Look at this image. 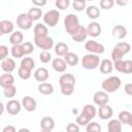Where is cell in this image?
<instances>
[{
	"label": "cell",
	"mask_w": 132,
	"mask_h": 132,
	"mask_svg": "<svg viewBox=\"0 0 132 132\" xmlns=\"http://www.w3.org/2000/svg\"><path fill=\"white\" fill-rule=\"evenodd\" d=\"M75 77L71 73H65L62 74L59 78V84L61 88V93L65 96H70L74 92V87H75Z\"/></svg>",
	"instance_id": "cell-1"
},
{
	"label": "cell",
	"mask_w": 132,
	"mask_h": 132,
	"mask_svg": "<svg viewBox=\"0 0 132 132\" xmlns=\"http://www.w3.org/2000/svg\"><path fill=\"white\" fill-rule=\"evenodd\" d=\"M131 50V45L128 42L122 41V42H118L111 52V61H118V60H123V57L128 54Z\"/></svg>",
	"instance_id": "cell-2"
},
{
	"label": "cell",
	"mask_w": 132,
	"mask_h": 132,
	"mask_svg": "<svg viewBox=\"0 0 132 132\" xmlns=\"http://www.w3.org/2000/svg\"><path fill=\"white\" fill-rule=\"evenodd\" d=\"M121 85H122L121 78L119 76L112 75V76H109V77L105 78L102 81L101 87H102V89L105 93H113V92L118 91L121 88Z\"/></svg>",
	"instance_id": "cell-3"
},
{
	"label": "cell",
	"mask_w": 132,
	"mask_h": 132,
	"mask_svg": "<svg viewBox=\"0 0 132 132\" xmlns=\"http://www.w3.org/2000/svg\"><path fill=\"white\" fill-rule=\"evenodd\" d=\"M79 26V20L74 13H69L64 18V27L69 35H73Z\"/></svg>",
	"instance_id": "cell-4"
},
{
	"label": "cell",
	"mask_w": 132,
	"mask_h": 132,
	"mask_svg": "<svg viewBox=\"0 0 132 132\" xmlns=\"http://www.w3.org/2000/svg\"><path fill=\"white\" fill-rule=\"evenodd\" d=\"M100 64V58L98 55L93 54H87L81 59V65L87 70H93L96 69Z\"/></svg>",
	"instance_id": "cell-5"
},
{
	"label": "cell",
	"mask_w": 132,
	"mask_h": 132,
	"mask_svg": "<svg viewBox=\"0 0 132 132\" xmlns=\"http://www.w3.org/2000/svg\"><path fill=\"white\" fill-rule=\"evenodd\" d=\"M34 43L37 47L48 52V50H52V47L54 46V39L48 35L38 36V37H34Z\"/></svg>",
	"instance_id": "cell-6"
},
{
	"label": "cell",
	"mask_w": 132,
	"mask_h": 132,
	"mask_svg": "<svg viewBox=\"0 0 132 132\" xmlns=\"http://www.w3.org/2000/svg\"><path fill=\"white\" fill-rule=\"evenodd\" d=\"M60 20V12L57 9H51L43 14V22L48 27H55Z\"/></svg>",
	"instance_id": "cell-7"
},
{
	"label": "cell",
	"mask_w": 132,
	"mask_h": 132,
	"mask_svg": "<svg viewBox=\"0 0 132 132\" xmlns=\"http://www.w3.org/2000/svg\"><path fill=\"white\" fill-rule=\"evenodd\" d=\"M113 63V68L125 74H130L132 73V61L131 60H118L112 62Z\"/></svg>",
	"instance_id": "cell-8"
},
{
	"label": "cell",
	"mask_w": 132,
	"mask_h": 132,
	"mask_svg": "<svg viewBox=\"0 0 132 132\" xmlns=\"http://www.w3.org/2000/svg\"><path fill=\"white\" fill-rule=\"evenodd\" d=\"M85 48L89 52V54H93V55H100V54H103L104 51H105L104 45L95 41V40L86 41Z\"/></svg>",
	"instance_id": "cell-9"
},
{
	"label": "cell",
	"mask_w": 132,
	"mask_h": 132,
	"mask_svg": "<svg viewBox=\"0 0 132 132\" xmlns=\"http://www.w3.org/2000/svg\"><path fill=\"white\" fill-rule=\"evenodd\" d=\"M16 25L22 30H29L32 27L33 22L31 21L27 13H20L16 18Z\"/></svg>",
	"instance_id": "cell-10"
},
{
	"label": "cell",
	"mask_w": 132,
	"mask_h": 132,
	"mask_svg": "<svg viewBox=\"0 0 132 132\" xmlns=\"http://www.w3.org/2000/svg\"><path fill=\"white\" fill-rule=\"evenodd\" d=\"M93 101L96 105L98 106H102V105H105L108 103L109 101V96L107 93L103 92V91H98L94 94L93 96Z\"/></svg>",
	"instance_id": "cell-11"
},
{
	"label": "cell",
	"mask_w": 132,
	"mask_h": 132,
	"mask_svg": "<svg viewBox=\"0 0 132 132\" xmlns=\"http://www.w3.org/2000/svg\"><path fill=\"white\" fill-rule=\"evenodd\" d=\"M88 36L91 37H98L101 34V26L99 23L97 22H91L88 24V26L86 27Z\"/></svg>",
	"instance_id": "cell-12"
},
{
	"label": "cell",
	"mask_w": 132,
	"mask_h": 132,
	"mask_svg": "<svg viewBox=\"0 0 132 132\" xmlns=\"http://www.w3.org/2000/svg\"><path fill=\"white\" fill-rule=\"evenodd\" d=\"M21 104H22V107H24L29 112L34 111L36 109V106H37L36 100L33 97H31V96H25V97H23Z\"/></svg>",
	"instance_id": "cell-13"
},
{
	"label": "cell",
	"mask_w": 132,
	"mask_h": 132,
	"mask_svg": "<svg viewBox=\"0 0 132 132\" xmlns=\"http://www.w3.org/2000/svg\"><path fill=\"white\" fill-rule=\"evenodd\" d=\"M21 109H22V104L15 99H11L6 103V110L11 116L18 114L21 111Z\"/></svg>",
	"instance_id": "cell-14"
},
{
	"label": "cell",
	"mask_w": 132,
	"mask_h": 132,
	"mask_svg": "<svg viewBox=\"0 0 132 132\" xmlns=\"http://www.w3.org/2000/svg\"><path fill=\"white\" fill-rule=\"evenodd\" d=\"M113 114V110L111 108V106H109L108 104L99 106L98 109V116L101 120H109Z\"/></svg>",
	"instance_id": "cell-15"
},
{
	"label": "cell",
	"mask_w": 132,
	"mask_h": 132,
	"mask_svg": "<svg viewBox=\"0 0 132 132\" xmlns=\"http://www.w3.org/2000/svg\"><path fill=\"white\" fill-rule=\"evenodd\" d=\"M50 76L48 70L44 67H39L34 72V78L39 82H45Z\"/></svg>",
	"instance_id": "cell-16"
},
{
	"label": "cell",
	"mask_w": 132,
	"mask_h": 132,
	"mask_svg": "<svg viewBox=\"0 0 132 132\" xmlns=\"http://www.w3.org/2000/svg\"><path fill=\"white\" fill-rule=\"evenodd\" d=\"M111 35L116 39H123L127 36V29L123 25H116L111 30Z\"/></svg>",
	"instance_id": "cell-17"
},
{
	"label": "cell",
	"mask_w": 132,
	"mask_h": 132,
	"mask_svg": "<svg viewBox=\"0 0 132 132\" xmlns=\"http://www.w3.org/2000/svg\"><path fill=\"white\" fill-rule=\"evenodd\" d=\"M99 69H100V72L103 73V74L111 73V71L113 70V63H112V61L109 60V59H103L102 61H100Z\"/></svg>",
	"instance_id": "cell-18"
},
{
	"label": "cell",
	"mask_w": 132,
	"mask_h": 132,
	"mask_svg": "<svg viewBox=\"0 0 132 132\" xmlns=\"http://www.w3.org/2000/svg\"><path fill=\"white\" fill-rule=\"evenodd\" d=\"M87 37H88V33H87L86 27H84V26H79V28L76 30V32L73 35H71V38L75 42H82L86 40Z\"/></svg>",
	"instance_id": "cell-19"
},
{
	"label": "cell",
	"mask_w": 132,
	"mask_h": 132,
	"mask_svg": "<svg viewBox=\"0 0 132 132\" xmlns=\"http://www.w3.org/2000/svg\"><path fill=\"white\" fill-rule=\"evenodd\" d=\"M52 67L54 68L55 71L57 72H60V73H63L66 71L67 69V64L65 63V61L61 58H56L52 61Z\"/></svg>",
	"instance_id": "cell-20"
},
{
	"label": "cell",
	"mask_w": 132,
	"mask_h": 132,
	"mask_svg": "<svg viewBox=\"0 0 132 132\" xmlns=\"http://www.w3.org/2000/svg\"><path fill=\"white\" fill-rule=\"evenodd\" d=\"M1 68L5 73H11L15 69V62L11 58H6L1 62Z\"/></svg>",
	"instance_id": "cell-21"
},
{
	"label": "cell",
	"mask_w": 132,
	"mask_h": 132,
	"mask_svg": "<svg viewBox=\"0 0 132 132\" xmlns=\"http://www.w3.org/2000/svg\"><path fill=\"white\" fill-rule=\"evenodd\" d=\"M0 30H1L2 35L3 34L12 33L13 30H14V25L9 20H3V21L0 22Z\"/></svg>",
	"instance_id": "cell-22"
},
{
	"label": "cell",
	"mask_w": 132,
	"mask_h": 132,
	"mask_svg": "<svg viewBox=\"0 0 132 132\" xmlns=\"http://www.w3.org/2000/svg\"><path fill=\"white\" fill-rule=\"evenodd\" d=\"M13 84H14V77L11 73H3L2 75H0V86L3 89L12 86Z\"/></svg>",
	"instance_id": "cell-23"
},
{
	"label": "cell",
	"mask_w": 132,
	"mask_h": 132,
	"mask_svg": "<svg viewBox=\"0 0 132 132\" xmlns=\"http://www.w3.org/2000/svg\"><path fill=\"white\" fill-rule=\"evenodd\" d=\"M24 40V35L21 31H13L9 36V42L12 45H19L22 44Z\"/></svg>",
	"instance_id": "cell-24"
},
{
	"label": "cell",
	"mask_w": 132,
	"mask_h": 132,
	"mask_svg": "<svg viewBox=\"0 0 132 132\" xmlns=\"http://www.w3.org/2000/svg\"><path fill=\"white\" fill-rule=\"evenodd\" d=\"M118 120H119V122L121 124H126V125H129V126L132 125V114L128 110H122V111H120L119 119Z\"/></svg>",
	"instance_id": "cell-25"
},
{
	"label": "cell",
	"mask_w": 132,
	"mask_h": 132,
	"mask_svg": "<svg viewBox=\"0 0 132 132\" xmlns=\"http://www.w3.org/2000/svg\"><path fill=\"white\" fill-rule=\"evenodd\" d=\"M37 89L38 92L42 95H52L54 93V86L50 82H40Z\"/></svg>",
	"instance_id": "cell-26"
},
{
	"label": "cell",
	"mask_w": 132,
	"mask_h": 132,
	"mask_svg": "<svg viewBox=\"0 0 132 132\" xmlns=\"http://www.w3.org/2000/svg\"><path fill=\"white\" fill-rule=\"evenodd\" d=\"M81 113H82L84 116H86V117L91 121L92 119L95 118V116H96V113H97V110H96V108H95L94 105H92V104H86V105L84 106L82 110H81Z\"/></svg>",
	"instance_id": "cell-27"
},
{
	"label": "cell",
	"mask_w": 132,
	"mask_h": 132,
	"mask_svg": "<svg viewBox=\"0 0 132 132\" xmlns=\"http://www.w3.org/2000/svg\"><path fill=\"white\" fill-rule=\"evenodd\" d=\"M40 127L43 130H53L55 128V121L51 117H43L40 121Z\"/></svg>",
	"instance_id": "cell-28"
},
{
	"label": "cell",
	"mask_w": 132,
	"mask_h": 132,
	"mask_svg": "<svg viewBox=\"0 0 132 132\" xmlns=\"http://www.w3.org/2000/svg\"><path fill=\"white\" fill-rule=\"evenodd\" d=\"M27 14H28V16L31 19L32 22L38 21V20L42 16V10H41V8H39V7L33 6V7H31V8L29 9V11L27 12Z\"/></svg>",
	"instance_id": "cell-29"
},
{
	"label": "cell",
	"mask_w": 132,
	"mask_h": 132,
	"mask_svg": "<svg viewBox=\"0 0 132 132\" xmlns=\"http://www.w3.org/2000/svg\"><path fill=\"white\" fill-rule=\"evenodd\" d=\"M64 61L67 65L69 66H76L78 64V56L74 53H71V52H68L65 56H64Z\"/></svg>",
	"instance_id": "cell-30"
},
{
	"label": "cell",
	"mask_w": 132,
	"mask_h": 132,
	"mask_svg": "<svg viewBox=\"0 0 132 132\" xmlns=\"http://www.w3.org/2000/svg\"><path fill=\"white\" fill-rule=\"evenodd\" d=\"M33 32H34V37H38V36H46L47 33H48V29L45 25L43 24H36L34 29H33Z\"/></svg>",
	"instance_id": "cell-31"
},
{
	"label": "cell",
	"mask_w": 132,
	"mask_h": 132,
	"mask_svg": "<svg viewBox=\"0 0 132 132\" xmlns=\"http://www.w3.org/2000/svg\"><path fill=\"white\" fill-rule=\"evenodd\" d=\"M108 132H122V124L118 119H112L107 124Z\"/></svg>",
	"instance_id": "cell-32"
},
{
	"label": "cell",
	"mask_w": 132,
	"mask_h": 132,
	"mask_svg": "<svg viewBox=\"0 0 132 132\" xmlns=\"http://www.w3.org/2000/svg\"><path fill=\"white\" fill-rule=\"evenodd\" d=\"M86 13L87 15L92 19V20H95L97 18H99L100 15V9L95 6V5H89L88 7H86Z\"/></svg>",
	"instance_id": "cell-33"
},
{
	"label": "cell",
	"mask_w": 132,
	"mask_h": 132,
	"mask_svg": "<svg viewBox=\"0 0 132 132\" xmlns=\"http://www.w3.org/2000/svg\"><path fill=\"white\" fill-rule=\"evenodd\" d=\"M55 53L59 57H64L68 53V45L64 42H58L55 45Z\"/></svg>",
	"instance_id": "cell-34"
},
{
	"label": "cell",
	"mask_w": 132,
	"mask_h": 132,
	"mask_svg": "<svg viewBox=\"0 0 132 132\" xmlns=\"http://www.w3.org/2000/svg\"><path fill=\"white\" fill-rule=\"evenodd\" d=\"M20 66L32 71V69L35 67V61L32 58H30V57H26V58H23L22 59Z\"/></svg>",
	"instance_id": "cell-35"
},
{
	"label": "cell",
	"mask_w": 132,
	"mask_h": 132,
	"mask_svg": "<svg viewBox=\"0 0 132 132\" xmlns=\"http://www.w3.org/2000/svg\"><path fill=\"white\" fill-rule=\"evenodd\" d=\"M3 94L6 98H13L16 94V88L14 87V85L12 86H9V87H6L3 89Z\"/></svg>",
	"instance_id": "cell-36"
},
{
	"label": "cell",
	"mask_w": 132,
	"mask_h": 132,
	"mask_svg": "<svg viewBox=\"0 0 132 132\" xmlns=\"http://www.w3.org/2000/svg\"><path fill=\"white\" fill-rule=\"evenodd\" d=\"M10 52H11L12 57H13V58H16V59H18V58H22L23 56H25L21 44H19V45H12Z\"/></svg>",
	"instance_id": "cell-37"
},
{
	"label": "cell",
	"mask_w": 132,
	"mask_h": 132,
	"mask_svg": "<svg viewBox=\"0 0 132 132\" xmlns=\"http://www.w3.org/2000/svg\"><path fill=\"white\" fill-rule=\"evenodd\" d=\"M87 132H101V126L97 122H90L86 126Z\"/></svg>",
	"instance_id": "cell-38"
},
{
	"label": "cell",
	"mask_w": 132,
	"mask_h": 132,
	"mask_svg": "<svg viewBox=\"0 0 132 132\" xmlns=\"http://www.w3.org/2000/svg\"><path fill=\"white\" fill-rule=\"evenodd\" d=\"M31 72H32L31 70H28L21 66L18 69V74H19L20 78H22V79H29L31 77Z\"/></svg>",
	"instance_id": "cell-39"
},
{
	"label": "cell",
	"mask_w": 132,
	"mask_h": 132,
	"mask_svg": "<svg viewBox=\"0 0 132 132\" xmlns=\"http://www.w3.org/2000/svg\"><path fill=\"white\" fill-rule=\"evenodd\" d=\"M72 6H73V8H74L76 11H81V10L86 9L87 3H86V1H84V0H75V1H73Z\"/></svg>",
	"instance_id": "cell-40"
},
{
	"label": "cell",
	"mask_w": 132,
	"mask_h": 132,
	"mask_svg": "<svg viewBox=\"0 0 132 132\" xmlns=\"http://www.w3.org/2000/svg\"><path fill=\"white\" fill-rule=\"evenodd\" d=\"M39 60H40V62L43 63V64L48 63V62L52 60V55H51V53L47 52V51H42V52L39 54Z\"/></svg>",
	"instance_id": "cell-41"
},
{
	"label": "cell",
	"mask_w": 132,
	"mask_h": 132,
	"mask_svg": "<svg viewBox=\"0 0 132 132\" xmlns=\"http://www.w3.org/2000/svg\"><path fill=\"white\" fill-rule=\"evenodd\" d=\"M55 5L58 9L60 10H64L66 8H68V6L70 5V1L69 0H56Z\"/></svg>",
	"instance_id": "cell-42"
},
{
	"label": "cell",
	"mask_w": 132,
	"mask_h": 132,
	"mask_svg": "<svg viewBox=\"0 0 132 132\" xmlns=\"http://www.w3.org/2000/svg\"><path fill=\"white\" fill-rule=\"evenodd\" d=\"M22 48H23V52H24V55H30L33 50H34V46L31 42L29 41H26V42H23L22 44Z\"/></svg>",
	"instance_id": "cell-43"
},
{
	"label": "cell",
	"mask_w": 132,
	"mask_h": 132,
	"mask_svg": "<svg viewBox=\"0 0 132 132\" xmlns=\"http://www.w3.org/2000/svg\"><path fill=\"white\" fill-rule=\"evenodd\" d=\"M90 122H91V121H90L86 116H84L81 112L76 117V124H77L78 126H87Z\"/></svg>",
	"instance_id": "cell-44"
},
{
	"label": "cell",
	"mask_w": 132,
	"mask_h": 132,
	"mask_svg": "<svg viewBox=\"0 0 132 132\" xmlns=\"http://www.w3.org/2000/svg\"><path fill=\"white\" fill-rule=\"evenodd\" d=\"M99 5L102 9H110L114 5V1L113 0H101Z\"/></svg>",
	"instance_id": "cell-45"
},
{
	"label": "cell",
	"mask_w": 132,
	"mask_h": 132,
	"mask_svg": "<svg viewBox=\"0 0 132 132\" xmlns=\"http://www.w3.org/2000/svg\"><path fill=\"white\" fill-rule=\"evenodd\" d=\"M8 56V47L6 45H0V61L2 62Z\"/></svg>",
	"instance_id": "cell-46"
},
{
	"label": "cell",
	"mask_w": 132,
	"mask_h": 132,
	"mask_svg": "<svg viewBox=\"0 0 132 132\" xmlns=\"http://www.w3.org/2000/svg\"><path fill=\"white\" fill-rule=\"evenodd\" d=\"M66 131L67 132H79V126L75 123H69L66 126Z\"/></svg>",
	"instance_id": "cell-47"
},
{
	"label": "cell",
	"mask_w": 132,
	"mask_h": 132,
	"mask_svg": "<svg viewBox=\"0 0 132 132\" xmlns=\"http://www.w3.org/2000/svg\"><path fill=\"white\" fill-rule=\"evenodd\" d=\"M32 3H33V5H35L36 7H42V6H44V5H46V0H32Z\"/></svg>",
	"instance_id": "cell-48"
},
{
	"label": "cell",
	"mask_w": 132,
	"mask_h": 132,
	"mask_svg": "<svg viewBox=\"0 0 132 132\" xmlns=\"http://www.w3.org/2000/svg\"><path fill=\"white\" fill-rule=\"evenodd\" d=\"M2 132H16V129H15V127L12 126V125H7V126H5V127L3 128Z\"/></svg>",
	"instance_id": "cell-49"
},
{
	"label": "cell",
	"mask_w": 132,
	"mask_h": 132,
	"mask_svg": "<svg viewBox=\"0 0 132 132\" xmlns=\"http://www.w3.org/2000/svg\"><path fill=\"white\" fill-rule=\"evenodd\" d=\"M124 89H125V92H126V94L127 95H129V96H131L132 95V84H126L125 85V87H124Z\"/></svg>",
	"instance_id": "cell-50"
},
{
	"label": "cell",
	"mask_w": 132,
	"mask_h": 132,
	"mask_svg": "<svg viewBox=\"0 0 132 132\" xmlns=\"http://www.w3.org/2000/svg\"><path fill=\"white\" fill-rule=\"evenodd\" d=\"M3 111H4V105H3V103L0 101V117L3 114Z\"/></svg>",
	"instance_id": "cell-51"
},
{
	"label": "cell",
	"mask_w": 132,
	"mask_h": 132,
	"mask_svg": "<svg viewBox=\"0 0 132 132\" xmlns=\"http://www.w3.org/2000/svg\"><path fill=\"white\" fill-rule=\"evenodd\" d=\"M18 132H30V130L27 129V128H21V129L18 130Z\"/></svg>",
	"instance_id": "cell-52"
},
{
	"label": "cell",
	"mask_w": 132,
	"mask_h": 132,
	"mask_svg": "<svg viewBox=\"0 0 132 132\" xmlns=\"http://www.w3.org/2000/svg\"><path fill=\"white\" fill-rule=\"evenodd\" d=\"M117 4L123 6V5H126V4H127V1H124V2H123V1H117Z\"/></svg>",
	"instance_id": "cell-53"
},
{
	"label": "cell",
	"mask_w": 132,
	"mask_h": 132,
	"mask_svg": "<svg viewBox=\"0 0 132 132\" xmlns=\"http://www.w3.org/2000/svg\"><path fill=\"white\" fill-rule=\"evenodd\" d=\"M40 132H52V130H43V129H41Z\"/></svg>",
	"instance_id": "cell-54"
},
{
	"label": "cell",
	"mask_w": 132,
	"mask_h": 132,
	"mask_svg": "<svg viewBox=\"0 0 132 132\" xmlns=\"http://www.w3.org/2000/svg\"><path fill=\"white\" fill-rule=\"evenodd\" d=\"M1 35H2V33H1V30H0V36H1Z\"/></svg>",
	"instance_id": "cell-55"
},
{
	"label": "cell",
	"mask_w": 132,
	"mask_h": 132,
	"mask_svg": "<svg viewBox=\"0 0 132 132\" xmlns=\"http://www.w3.org/2000/svg\"><path fill=\"white\" fill-rule=\"evenodd\" d=\"M60 132H63V131H60Z\"/></svg>",
	"instance_id": "cell-56"
}]
</instances>
